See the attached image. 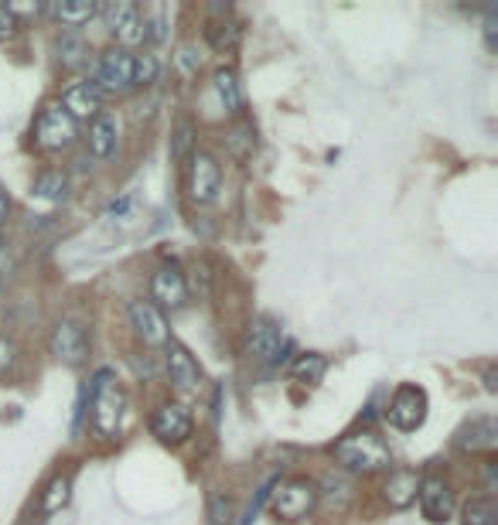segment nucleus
Listing matches in <instances>:
<instances>
[{"mask_svg":"<svg viewBox=\"0 0 498 525\" xmlns=\"http://www.w3.org/2000/svg\"><path fill=\"white\" fill-rule=\"evenodd\" d=\"M86 389H89V423L96 436H103V440L117 436L119 416H123V389L117 385L113 369H99Z\"/></svg>","mask_w":498,"mask_h":525,"instance_id":"f03ea898","label":"nucleus"},{"mask_svg":"<svg viewBox=\"0 0 498 525\" xmlns=\"http://www.w3.org/2000/svg\"><path fill=\"white\" fill-rule=\"evenodd\" d=\"M420 512L431 525H444L451 522V515H454V491L447 485L444 478H437V474H423V481H420Z\"/></svg>","mask_w":498,"mask_h":525,"instance_id":"ddd939ff","label":"nucleus"},{"mask_svg":"<svg viewBox=\"0 0 498 525\" xmlns=\"http://www.w3.org/2000/svg\"><path fill=\"white\" fill-rule=\"evenodd\" d=\"M76 141H79V123H76L58 103L45 106L38 113V120H35V143H38L41 151L58 154V151L76 147Z\"/></svg>","mask_w":498,"mask_h":525,"instance_id":"423d86ee","label":"nucleus"},{"mask_svg":"<svg viewBox=\"0 0 498 525\" xmlns=\"http://www.w3.org/2000/svg\"><path fill=\"white\" fill-rule=\"evenodd\" d=\"M495 379H498L495 365H488V369H485V389H488V393H498V383H495Z\"/></svg>","mask_w":498,"mask_h":525,"instance_id":"4c0bfd02","label":"nucleus"},{"mask_svg":"<svg viewBox=\"0 0 498 525\" xmlns=\"http://www.w3.org/2000/svg\"><path fill=\"white\" fill-rule=\"evenodd\" d=\"M171 17L164 7H158V11H150L144 14V38L147 41H154V45H164V41L171 38Z\"/></svg>","mask_w":498,"mask_h":525,"instance_id":"2f4dec72","label":"nucleus"},{"mask_svg":"<svg viewBox=\"0 0 498 525\" xmlns=\"http://www.w3.org/2000/svg\"><path fill=\"white\" fill-rule=\"evenodd\" d=\"M99 92H113V96H123V92L133 89V55L127 48H106L99 58H96V82H92Z\"/></svg>","mask_w":498,"mask_h":525,"instance_id":"1a4fd4ad","label":"nucleus"},{"mask_svg":"<svg viewBox=\"0 0 498 525\" xmlns=\"http://www.w3.org/2000/svg\"><path fill=\"white\" fill-rule=\"evenodd\" d=\"M31 194L41 198V202H48V205H62L68 202V194H72V181L62 167H45L35 184H31Z\"/></svg>","mask_w":498,"mask_h":525,"instance_id":"aec40b11","label":"nucleus"},{"mask_svg":"<svg viewBox=\"0 0 498 525\" xmlns=\"http://www.w3.org/2000/svg\"><path fill=\"white\" fill-rule=\"evenodd\" d=\"M184 192L195 205H212L219 202L223 192V164L212 151H195L184 161Z\"/></svg>","mask_w":498,"mask_h":525,"instance_id":"20e7f679","label":"nucleus"},{"mask_svg":"<svg viewBox=\"0 0 498 525\" xmlns=\"http://www.w3.org/2000/svg\"><path fill=\"white\" fill-rule=\"evenodd\" d=\"M325 372H328V359L321 352H304V355L290 362V375L304 385H317L325 379Z\"/></svg>","mask_w":498,"mask_h":525,"instance_id":"393cba45","label":"nucleus"},{"mask_svg":"<svg viewBox=\"0 0 498 525\" xmlns=\"http://www.w3.org/2000/svg\"><path fill=\"white\" fill-rule=\"evenodd\" d=\"M243 38V25L233 21V17H219V21H209L205 27V41H209L215 52H233Z\"/></svg>","mask_w":498,"mask_h":525,"instance_id":"5701e85b","label":"nucleus"},{"mask_svg":"<svg viewBox=\"0 0 498 525\" xmlns=\"http://www.w3.org/2000/svg\"><path fill=\"white\" fill-rule=\"evenodd\" d=\"M209 519H212V525H233V519H236V505H233V499L223 495V491H215L209 499Z\"/></svg>","mask_w":498,"mask_h":525,"instance_id":"473e14b6","label":"nucleus"},{"mask_svg":"<svg viewBox=\"0 0 498 525\" xmlns=\"http://www.w3.org/2000/svg\"><path fill=\"white\" fill-rule=\"evenodd\" d=\"M335 461L348 474H376L393 464V454L376 430H352L335 444Z\"/></svg>","mask_w":498,"mask_h":525,"instance_id":"f257e3e1","label":"nucleus"},{"mask_svg":"<svg viewBox=\"0 0 498 525\" xmlns=\"http://www.w3.org/2000/svg\"><path fill=\"white\" fill-rule=\"evenodd\" d=\"M427 410H431V403H427V393L413 383H403L396 385L393 399H389V406H386V420L393 423L396 430H403V434H413L423 426L427 420Z\"/></svg>","mask_w":498,"mask_h":525,"instance_id":"0eeeda50","label":"nucleus"},{"mask_svg":"<svg viewBox=\"0 0 498 525\" xmlns=\"http://www.w3.org/2000/svg\"><path fill=\"white\" fill-rule=\"evenodd\" d=\"M225 143H229V154L236 157V161H246V157L256 151V127L239 116L236 123H233V130H229Z\"/></svg>","mask_w":498,"mask_h":525,"instance_id":"bb28decb","label":"nucleus"},{"mask_svg":"<svg viewBox=\"0 0 498 525\" xmlns=\"http://www.w3.org/2000/svg\"><path fill=\"white\" fill-rule=\"evenodd\" d=\"M14 365H17V345L7 334H0V375L14 372Z\"/></svg>","mask_w":498,"mask_h":525,"instance_id":"f704fd0d","label":"nucleus"},{"mask_svg":"<svg viewBox=\"0 0 498 525\" xmlns=\"http://www.w3.org/2000/svg\"><path fill=\"white\" fill-rule=\"evenodd\" d=\"M127 324H130V331L137 334L147 348H164L171 341V328H168L164 310H158L150 300H144V297H133L130 304H127Z\"/></svg>","mask_w":498,"mask_h":525,"instance_id":"6e6552de","label":"nucleus"},{"mask_svg":"<svg viewBox=\"0 0 498 525\" xmlns=\"http://www.w3.org/2000/svg\"><path fill=\"white\" fill-rule=\"evenodd\" d=\"M58 106H62L76 123H79V120H96V116L103 113V92L96 89L89 79H82V82H72V86L62 89Z\"/></svg>","mask_w":498,"mask_h":525,"instance_id":"dca6fc26","label":"nucleus"},{"mask_svg":"<svg viewBox=\"0 0 498 525\" xmlns=\"http://www.w3.org/2000/svg\"><path fill=\"white\" fill-rule=\"evenodd\" d=\"M164 372H168L171 385L178 389V393H198V385H202V365L195 362V355L188 352V345L182 341H174L171 338L168 345H164Z\"/></svg>","mask_w":498,"mask_h":525,"instance_id":"f8f14e48","label":"nucleus"},{"mask_svg":"<svg viewBox=\"0 0 498 525\" xmlns=\"http://www.w3.org/2000/svg\"><path fill=\"white\" fill-rule=\"evenodd\" d=\"M284 328L274 318H256L246 328V355L256 362H276L284 352Z\"/></svg>","mask_w":498,"mask_h":525,"instance_id":"2eb2a0df","label":"nucleus"},{"mask_svg":"<svg viewBox=\"0 0 498 525\" xmlns=\"http://www.w3.org/2000/svg\"><path fill=\"white\" fill-rule=\"evenodd\" d=\"M192 430H195V420H192L184 403H161L158 410L150 413V434L168 447L184 444L192 436Z\"/></svg>","mask_w":498,"mask_h":525,"instance_id":"9b49d317","label":"nucleus"},{"mask_svg":"<svg viewBox=\"0 0 498 525\" xmlns=\"http://www.w3.org/2000/svg\"><path fill=\"white\" fill-rule=\"evenodd\" d=\"M55 52H58V62L66 65V68H79L89 58V45L76 31H62L58 41H55Z\"/></svg>","mask_w":498,"mask_h":525,"instance_id":"a878e982","label":"nucleus"},{"mask_svg":"<svg viewBox=\"0 0 498 525\" xmlns=\"http://www.w3.org/2000/svg\"><path fill=\"white\" fill-rule=\"evenodd\" d=\"M68 499H72V474H55L52 481L45 485V491H41L38 512L41 515L62 512V509L68 505Z\"/></svg>","mask_w":498,"mask_h":525,"instance_id":"4be33fe9","label":"nucleus"},{"mask_svg":"<svg viewBox=\"0 0 498 525\" xmlns=\"http://www.w3.org/2000/svg\"><path fill=\"white\" fill-rule=\"evenodd\" d=\"M420 481H423V474L413 471V467H396V471H389L386 485H382V499H386V505L396 509V512L410 509L420 495Z\"/></svg>","mask_w":498,"mask_h":525,"instance_id":"6ab92c4d","label":"nucleus"},{"mask_svg":"<svg viewBox=\"0 0 498 525\" xmlns=\"http://www.w3.org/2000/svg\"><path fill=\"white\" fill-rule=\"evenodd\" d=\"M212 89H215V96H219V103H223V110L229 116H243V86H239V76L236 68H229V65H223V68H215V76H212Z\"/></svg>","mask_w":498,"mask_h":525,"instance_id":"412c9836","label":"nucleus"},{"mask_svg":"<svg viewBox=\"0 0 498 525\" xmlns=\"http://www.w3.org/2000/svg\"><path fill=\"white\" fill-rule=\"evenodd\" d=\"M48 352L55 355V362H62L68 369H79L82 362L89 359V331L79 318H66L55 320L52 334H48Z\"/></svg>","mask_w":498,"mask_h":525,"instance_id":"39448f33","label":"nucleus"},{"mask_svg":"<svg viewBox=\"0 0 498 525\" xmlns=\"http://www.w3.org/2000/svg\"><path fill=\"white\" fill-rule=\"evenodd\" d=\"M7 215H11V198H7V192L0 188V226L7 222Z\"/></svg>","mask_w":498,"mask_h":525,"instance_id":"e433bc0d","label":"nucleus"},{"mask_svg":"<svg viewBox=\"0 0 498 525\" xmlns=\"http://www.w3.org/2000/svg\"><path fill=\"white\" fill-rule=\"evenodd\" d=\"M99 11H103V7H99V4H92V0H76V4H55V7H48V14H52L62 27L86 25V21H92Z\"/></svg>","mask_w":498,"mask_h":525,"instance_id":"b1692460","label":"nucleus"},{"mask_svg":"<svg viewBox=\"0 0 498 525\" xmlns=\"http://www.w3.org/2000/svg\"><path fill=\"white\" fill-rule=\"evenodd\" d=\"M461 525H498L495 501L488 499V495L468 499L464 501V509H461Z\"/></svg>","mask_w":498,"mask_h":525,"instance_id":"cd10ccee","label":"nucleus"},{"mask_svg":"<svg viewBox=\"0 0 498 525\" xmlns=\"http://www.w3.org/2000/svg\"><path fill=\"white\" fill-rule=\"evenodd\" d=\"M147 290H150L147 300L158 310H182L188 304V277L178 267H168V263L150 273Z\"/></svg>","mask_w":498,"mask_h":525,"instance_id":"9d476101","label":"nucleus"},{"mask_svg":"<svg viewBox=\"0 0 498 525\" xmlns=\"http://www.w3.org/2000/svg\"><path fill=\"white\" fill-rule=\"evenodd\" d=\"M317 495H328L331 501H335V509H345L348 501H352V481L345 478V474H328L321 485H317Z\"/></svg>","mask_w":498,"mask_h":525,"instance_id":"7c9ffc66","label":"nucleus"},{"mask_svg":"<svg viewBox=\"0 0 498 525\" xmlns=\"http://www.w3.org/2000/svg\"><path fill=\"white\" fill-rule=\"evenodd\" d=\"M161 79V62L158 55H133V89L140 86V89H147V86H158Z\"/></svg>","mask_w":498,"mask_h":525,"instance_id":"c756f323","label":"nucleus"},{"mask_svg":"<svg viewBox=\"0 0 498 525\" xmlns=\"http://www.w3.org/2000/svg\"><path fill=\"white\" fill-rule=\"evenodd\" d=\"M266 501H270V512L276 519L304 522L317 509L321 495H317V481H311V478H284V481H274Z\"/></svg>","mask_w":498,"mask_h":525,"instance_id":"7ed1b4c3","label":"nucleus"},{"mask_svg":"<svg viewBox=\"0 0 498 525\" xmlns=\"http://www.w3.org/2000/svg\"><path fill=\"white\" fill-rule=\"evenodd\" d=\"M82 141H86L89 157H96V161H109L119 147V120L113 113H99L96 120H89Z\"/></svg>","mask_w":498,"mask_h":525,"instance_id":"a211bd4d","label":"nucleus"},{"mask_svg":"<svg viewBox=\"0 0 498 525\" xmlns=\"http://www.w3.org/2000/svg\"><path fill=\"white\" fill-rule=\"evenodd\" d=\"M14 31H17V17H14L11 7L4 4V7H0V38H11Z\"/></svg>","mask_w":498,"mask_h":525,"instance_id":"c9c22d12","label":"nucleus"},{"mask_svg":"<svg viewBox=\"0 0 498 525\" xmlns=\"http://www.w3.org/2000/svg\"><path fill=\"white\" fill-rule=\"evenodd\" d=\"M174 65H178V72H182V76H195L198 65H202V55H195V45H178Z\"/></svg>","mask_w":498,"mask_h":525,"instance_id":"72a5a7b5","label":"nucleus"},{"mask_svg":"<svg viewBox=\"0 0 498 525\" xmlns=\"http://www.w3.org/2000/svg\"><path fill=\"white\" fill-rule=\"evenodd\" d=\"M198 151L195 143V123L184 116V120H178V127H174V133H171V157L174 161H188V157Z\"/></svg>","mask_w":498,"mask_h":525,"instance_id":"c85d7f7f","label":"nucleus"},{"mask_svg":"<svg viewBox=\"0 0 498 525\" xmlns=\"http://www.w3.org/2000/svg\"><path fill=\"white\" fill-rule=\"evenodd\" d=\"M0 249H4V232H0Z\"/></svg>","mask_w":498,"mask_h":525,"instance_id":"58836bf2","label":"nucleus"},{"mask_svg":"<svg viewBox=\"0 0 498 525\" xmlns=\"http://www.w3.org/2000/svg\"><path fill=\"white\" fill-rule=\"evenodd\" d=\"M106 25H109V35H113L119 45L144 41V14H140V7L130 4V0H119L113 7H106Z\"/></svg>","mask_w":498,"mask_h":525,"instance_id":"f3484780","label":"nucleus"},{"mask_svg":"<svg viewBox=\"0 0 498 525\" xmlns=\"http://www.w3.org/2000/svg\"><path fill=\"white\" fill-rule=\"evenodd\" d=\"M454 450L461 454H492L498 444V423L495 416H472L464 420L451 436Z\"/></svg>","mask_w":498,"mask_h":525,"instance_id":"4468645a","label":"nucleus"}]
</instances>
